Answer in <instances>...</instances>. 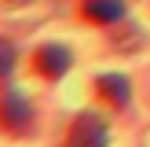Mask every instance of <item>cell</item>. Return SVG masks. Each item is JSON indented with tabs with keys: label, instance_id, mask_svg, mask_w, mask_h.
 <instances>
[{
	"label": "cell",
	"instance_id": "6da1fadb",
	"mask_svg": "<svg viewBox=\"0 0 150 147\" xmlns=\"http://www.w3.org/2000/svg\"><path fill=\"white\" fill-rule=\"evenodd\" d=\"M106 143H110V125L103 114L84 110L73 118L70 132H66V147H106Z\"/></svg>",
	"mask_w": 150,
	"mask_h": 147
},
{
	"label": "cell",
	"instance_id": "7a4b0ae2",
	"mask_svg": "<svg viewBox=\"0 0 150 147\" xmlns=\"http://www.w3.org/2000/svg\"><path fill=\"white\" fill-rule=\"evenodd\" d=\"M33 66H37V74H40V77L59 81V77H66V74H70L73 51L66 48V44H40V48L33 51Z\"/></svg>",
	"mask_w": 150,
	"mask_h": 147
},
{
	"label": "cell",
	"instance_id": "3957f363",
	"mask_svg": "<svg viewBox=\"0 0 150 147\" xmlns=\"http://www.w3.org/2000/svg\"><path fill=\"white\" fill-rule=\"evenodd\" d=\"M4 125H7V132H15V136L33 129V103H29L18 88H11V85L4 88Z\"/></svg>",
	"mask_w": 150,
	"mask_h": 147
},
{
	"label": "cell",
	"instance_id": "277c9868",
	"mask_svg": "<svg viewBox=\"0 0 150 147\" xmlns=\"http://www.w3.org/2000/svg\"><path fill=\"white\" fill-rule=\"evenodd\" d=\"M95 92H99L110 107H117V110H125V107L132 103V85H128V77L117 74V70L99 74V77H95Z\"/></svg>",
	"mask_w": 150,
	"mask_h": 147
},
{
	"label": "cell",
	"instance_id": "5b68a950",
	"mask_svg": "<svg viewBox=\"0 0 150 147\" xmlns=\"http://www.w3.org/2000/svg\"><path fill=\"white\" fill-rule=\"evenodd\" d=\"M81 15L95 26H117L125 22V0H81Z\"/></svg>",
	"mask_w": 150,
	"mask_h": 147
},
{
	"label": "cell",
	"instance_id": "8992f818",
	"mask_svg": "<svg viewBox=\"0 0 150 147\" xmlns=\"http://www.w3.org/2000/svg\"><path fill=\"white\" fill-rule=\"evenodd\" d=\"M110 44H114V48H121V51H128V48H139V44H143V29H136V26H125V29H117V33H110Z\"/></svg>",
	"mask_w": 150,
	"mask_h": 147
},
{
	"label": "cell",
	"instance_id": "52a82bcc",
	"mask_svg": "<svg viewBox=\"0 0 150 147\" xmlns=\"http://www.w3.org/2000/svg\"><path fill=\"white\" fill-rule=\"evenodd\" d=\"M11 70H15V48L11 41H4V77H11Z\"/></svg>",
	"mask_w": 150,
	"mask_h": 147
},
{
	"label": "cell",
	"instance_id": "ba28073f",
	"mask_svg": "<svg viewBox=\"0 0 150 147\" xmlns=\"http://www.w3.org/2000/svg\"><path fill=\"white\" fill-rule=\"evenodd\" d=\"M15 4H29V0H15Z\"/></svg>",
	"mask_w": 150,
	"mask_h": 147
}]
</instances>
